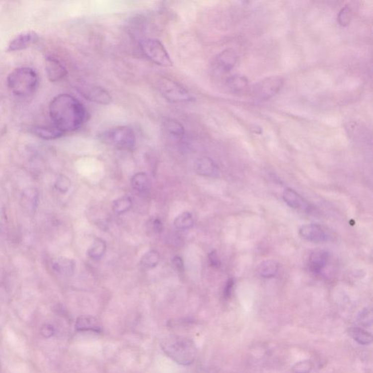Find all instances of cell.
Returning a JSON list of instances; mask_svg holds the SVG:
<instances>
[{
  "label": "cell",
  "mask_w": 373,
  "mask_h": 373,
  "mask_svg": "<svg viewBox=\"0 0 373 373\" xmlns=\"http://www.w3.org/2000/svg\"><path fill=\"white\" fill-rule=\"evenodd\" d=\"M7 84L14 95L26 97L32 94L38 86V75L33 69L19 67L10 73Z\"/></svg>",
  "instance_id": "3"
},
{
  "label": "cell",
  "mask_w": 373,
  "mask_h": 373,
  "mask_svg": "<svg viewBox=\"0 0 373 373\" xmlns=\"http://www.w3.org/2000/svg\"><path fill=\"white\" fill-rule=\"evenodd\" d=\"M299 234L303 239L313 243H321L329 239L327 231L316 224H304L300 227Z\"/></svg>",
  "instance_id": "9"
},
{
  "label": "cell",
  "mask_w": 373,
  "mask_h": 373,
  "mask_svg": "<svg viewBox=\"0 0 373 373\" xmlns=\"http://www.w3.org/2000/svg\"><path fill=\"white\" fill-rule=\"evenodd\" d=\"M238 61L235 51L227 49L220 53L215 59V65L217 70L222 73L230 72L235 67Z\"/></svg>",
  "instance_id": "10"
},
{
  "label": "cell",
  "mask_w": 373,
  "mask_h": 373,
  "mask_svg": "<svg viewBox=\"0 0 373 373\" xmlns=\"http://www.w3.org/2000/svg\"><path fill=\"white\" fill-rule=\"evenodd\" d=\"M40 332H41V334L43 335V337H45V338H49L54 335L55 330H54V327H53V326L51 325V324H45L41 327V330H40Z\"/></svg>",
  "instance_id": "34"
},
{
  "label": "cell",
  "mask_w": 373,
  "mask_h": 373,
  "mask_svg": "<svg viewBox=\"0 0 373 373\" xmlns=\"http://www.w3.org/2000/svg\"><path fill=\"white\" fill-rule=\"evenodd\" d=\"M209 262L211 266L215 268H219L221 266V261L216 251H212L209 254Z\"/></svg>",
  "instance_id": "33"
},
{
  "label": "cell",
  "mask_w": 373,
  "mask_h": 373,
  "mask_svg": "<svg viewBox=\"0 0 373 373\" xmlns=\"http://www.w3.org/2000/svg\"><path fill=\"white\" fill-rule=\"evenodd\" d=\"M132 206V201L129 196H123L114 201L112 209L117 214H123L129 211Z\"/></svg>",
  "instance_id": "27"
},
{
  "label": "cell",
  "mask_w": 373,
  "mask_h": 373,
  "mask_svg": "<svg viewBox=\"0 0 373 373\" xmlns=\"http://www.w3.org/2000/svg\"><path fill=\"white\" fill-rule=\"evenodd\" d=\"M157 88L167 101L174 104L190 102L194 99L186 89L167 78L159 81Z\"/></svg>",
  "instance_id": "6"
},
{
  "label": "cell",
  "mask_w": 373,
  "mask_h": 373,
  "mask_svg": "<svg viewBox=\"0 0 373 373\" xmlns=\"http://www.w3.org/2000/svg\"><path fill=\"white\" fill-rule=\"evenodd\" d=\"M46 72L51 82H58L67 75L66 68L54 58H47Z\"/></svg>",
  "instance_id": "14"
},
{
  "label": "cell",
  "mask_w": 373,
  "mask_h": 373,
  "mask_svg": "<svg viewBox=\"0 0 373 373\" xmlns=\"http://www.w3.org/2000/svg\"><path fill=\"white\" fill-rule=\"evenodd\" d=\"M83 95L86 99L100 104H110L112 102V97L110 93L101 87L89 86L85 88Z\"/></svg>",
  "instance_id": "12"
},
{
  "label": "cell",
  "mask_w": 373,
  "mask_h": 373,
  "mask_svg": "<svg viewBox=\"0 0 373 373\" xmlns=\"http://www.w3.org/2000/svg\"><path fill=\"white\" fill-rule=\"evenodd\" d=\"M149 178L145 173H138L132 177V187L137 191L141 193L147 191L149 188Z\"/></svg>",
  "instance_id": "24"
},
{
  "label": "cell",
  "mask_w": 373,
  "mask_h": 373,
  "mask_svg": "<svg viewBox=\"0 0 373 373\" xmlns=\"http://www.w3.org/2000/svg\"><path fill=\"white\" fill-rule=\"evenodd\" d=\"M313 365L309 360L298 362L293 367V372L295 373H310Z\"/></svg>",
  "instance_id": "32"
},
{
  "label": "cell",
  "mask_w": 373,
  "mask_h": 373,
  "mask_svg": "<svg viewBox=\"0 0 373 373\" xmlns=\"http://www.w3.org/2000/svg\"><path fill=\"white\" fill-rule=\"evenodd\" d=\"M173 263H174V266L176 267V268L178 271H181V272L183 271L184 263L183 260H182V259L181 258V257H178V256L174 257V258H173Z\"/></svg>",
  "instance_id": "36"
},
{
  "label": "cell",
  "mask_w": 373,
  "mask_h": 373,
  "mask_svg": "<svg viewBox=\"0 0 373 373\" xmlns=\"http://www.w3.org/2000/svg\"><path fill=\"white\" fill-rule=\"evenodd\" d=\"M140 48L144 56L152 63L161 67H171L172 61L164 45L159 40L145 38L140 41Z\"/></svg>",
  "instance_id": "5"
},
{
  "label": "cell",
  "mask_w": 373,
  "mask_h": 373,
  "mask_svg": "<svg viewBox=\"0 0 373 373\" xmlns=\"http://www.w3.org/2000/svg\"><path fill=\"white\" fill-rule=\"evenodd\" d=\"M76 264L75 260L67 257H59L53 261L52 268L58 274L65 276H71L74 274Z\"/></svg>",
  "instance_id": "16"
},
{
  "label": "cell",
  "mask_w": 373,
  "mask_h": 373,
  "mask_svg": "<svg viewBox=\"0 0 373 373\" xmlns=\"http://www.w3.org/2000/svg\"><path fill=\"white\" fill-rule=\"evenodd\" d=\"M195 171L199 175L216 177L219 174V168L212 159L204 157L198 159L195 163Z\"/></svg>",
  "instance_id": "11"
},
{
  "label": "cell",
  "mask_w": 373,
  "mask_h": 373,
  "mask_svg": "<svg viewBox=\"0 0 373 373\" xmlns=\"http://www.w3.org/2000/svg\"><path fill=\"white\" fill-rule=\"evenodd\" d=\"M226 85L233 93H243L249 88V81L241 75H232L226 81Z\"/></svg>",
  "instance_id": "18"
},
{
  "label": "cell",
  "mask_w": 373,
  "mask_h": 373,
  "mask_svg": "<svg viewBox=\"0 0 373 373\" xmlns=\"http://www.w3.org/2000/svg\"><path fill=\"white\" fill-rule=\"evenodd\" d=\"M283 198L286 204L291 208L302 211L310 210V206L307 201L293 189H286L284 191Z\"/></svg>",
  "instance_id": "15"
},
{
  "label": "cell",
  "mask_w": 373,
  "mask_h": 373,
  "mask_svg": "<svg viewBox=\"0 0 373 373\" xmlns=\"http://www.w3.org/2000/svg\"><path fill=\"white\" fill-rule=\"evenodd\" d=\"M352 18V10L351 7L345 6L340 10L338 15V22L340 26H347L350 24Z\"/></svg>",
  "instance_id": "29"
},
{
  "label": "cell",
  "mask_w": 373,
  "mask_h": 373,
  "mask_svg": "<svg viewBox=\"0 0 373 373\" xmlns=\"http://www.w3.org/2000/svg\"><path fill=\"white\" fill-rule=\"evenodd\" d=\"M234 287V280L232 279H229L226 284L224 290V297L225 299H228L232 293V289Z\"/></svg>",
  "instance_id": "35"
},
{
  "label": "cell",
  "mask_w": 373,
  "mask_h": 373,
  "mask_svg": "<svg viewBox=\"0 0 373 373\" xmlns=\"http://www.w3.org/2000/svg\"><path fill=\"white\" fill-rule=\"evenodd\" d=\"M160 347L170 359L183 366L194 362L197 356V349L193 340L185 337L170 335L160 342Z\"/></svg>",
  "instance_id": "2"
},
{
  "label": "cell",
  "mask_w": 373,
  "mask_h": 373,
  "mask_svg": "<svg viewBox=\"0 0 373 373\" xmlns=\"http://www.w3.org/2000/svg\"><path fill=\"white\" fill-rule=\"evenodd\" d=\"M102 143L111 145L121 150H132L135 147L136 137L131 128L118 126L99 134Z\"/></svg>",
  "instance_id": "4"
},
{
  "label": "cell",
  "mask_w": 373,
  "mask_h": 373,
  "mask_svg": "<svg viewBox=\"0 0 373 373\" xmlns=\"http://www.w3.org/2000/svg\"><path fill=\"white\" fill-rule=\"evenodd\" d=\"M71 182L65 176H60L55 182V187L61 193H65L70 190Z\"/></svg>",
  "instance_id": "31"
},
{
  "label": "cell",
  "mask_w": 373,
  "mask_h": 373,
  "mask_svg": "<svg viewBox=\"0 0 373 373\" xmlns=\"http://www.w3.org/2000/svg\"><path fill=\"white\" fill-rule=\"evenodd\" d=\"M165 128L170 134L176 137H183L185 134V128L179 122L175 120H168L165 123Z\"/></svg>",
  "instance_id": "28"
},
{
  "label": "cell",
  "mask_w": 373,
  "mask_h": 373,
  "mask_svg": "<svg viewBox=\"0 0 373 373\" xmlns=\"http://www.w3.org/2000/svg\"><path fill=\"white\" fill-rule=\"evenodd\" d=\"M107 250V244L101 238H97L94 240L93 244L88 250V255L93 260H99L105 254Z\"/></svg>",
  "instance_id": "22"
},
{
  "label": "cell",
  "mask_w": 373,
  "mask_h": 373,
  "mask_svg": "<svg viewBox=\"0 0 373 373\" xmlns=\"http://www.w3.org/2000/svg\"><path fill=\"white\" fill-rule=\"evenodd\" d=\"M349 334L353 339L362 345L371 344L373 342V337L371 333L361 327H353L349 330Z\"/></svg>",
  "instance_id": "21"
},
{
  "label": "cell",
  "mask_w": 373,
  "mask_h": 373,
  "mask_svg": "<svg viewBox=\"0 0 373 373\" xmlns=\"http://www.w3.org/2000/svg\"><path fill=\"white\" fill-rule=\"evenodd\" d=\"M39 201L38 193L36 189L30 188L23 191L21 202L23 207L28 210L32 211L37 207Z\"/></svg>",
  "instance_id": "20"
},
{
  "label": "cell",
  "mask_w": 373,
  "mask_h": 373,
  "mask_svg": "<svg viewBox=\"0 0 373 373\" xmlns=\"http://www.w3.org/2000/svg\"><path fill=\"white\" fill-rule=\"evenodd\" d=\"M49 113L53 126L63 134L78 130L88 117L83 104L67 93L54 98L50 104Z\"/></svg>",
  "instance_id": "1"
},
{
  "label": "cell",
  "mask_w": 373,
  "mask_h": 373,
  "mask_svg": "<svg viewBox=\"0 0 373 373\" xmlns=\"http://www.w3.org/2000/svg\"><path fill=\"white\" fill-rule=\"evenodd\" d=\"M153 228L157 232H161L163 230V223L160 219H155L153 221Z\"/></svg>",
  "instance_id": "38"
},
{
  "label": "cell",
  "mask_w": 373,
  "mask_h": 373,
  "mask_svg": "<svg viewBox=\"0 0 373 373\" xmlns=\"http://www.w3.org/2000/svg\"><path fill=\"white\" fill-rule=\"evenodd\" d=\"M75 328L78 332H92L95 333L101 332V327L97 320L92 316H79L76 321Z\"/></svg>",
  "instance_id": "17"
},
{
  "label": "cell",
  "mask_w": 373,
  "mask_h": 373,
  "mask_svg": "<svg viewBox=\"0 0 373 373\" xmlns=\"http://www.w3.org/2000/svg\"><path fill=\"white\" fill-rule=\"evenodd\" d=\"M329 260L328 252L321 249L313 251L308 259V266L311 272L319 274L325 268Z\"/></svg>",
  "instance_id": "13"
},
{
  "label": "cell",
  "mask_w": 373,
  "mask_h": 373,
  "mask_svg": "<svg viewBox=\"0 0 373 373\" xmlns=\"http://www.w3.org/2000/svg\"><path fill=\"white\" fill-rule=\"evenodd\" d=\"M160 254L157 251L150 250L142 257L141 264L146 268H153L160 262Z\"/></svg>",
  "instance_id": "26"
},
{
  "label": "cell",
  "mask_w": 373,
  "mask_h": 373,
  "mask_svg": "<svg viewBox=\"0 0 373 373\" xmlns=\"http://www.w3.org/2000/svg\"><path fill=\"white\" fill-rule=\"evenodd\" d=\"M34 133L40 138L45 139V140H55V139L59 138V137L64 135L54 126H51V127L35 128Z\"/></svg>",
  "instance_id": "23"
},
{
  "label": "cell",
  "mask_w": 373,
  "mask_h": 373,
  "mask_svg": "<svg viewBox=\"0 0 373 373\" xmlns=\"http://www.w3.org/2000/svg\"><path fill=\"white\" fill-rule=\"evenodd\" d=\"M5 220V210H4V207L3 205L2 202L0 200V229L4 225Z\"/></svg>",
  "instance_id": "37"
},
{
  "label": "cell",
  "mask_w": 373,
  "mask_h": 373,
  "mask_svg": "<svg viewBox=\"0 0 373 373\" xmlns=\"http://www.w3.org/2000/svg\"><path fill=\"white\" fill-rule=\"evenodd\" d=\"M279 268V263L275 260H265L259 265L257 271L262 277L270 279L276 276Z\"/></svg>",
  "instance_id": "19"
},
{
  "label": "cell",
  "mask_w": 373,
  "mask_h": 373,
  "mask_svg": "<svg viewBox=\"0 0 373 373\" xmlns=\"http://www.w3.org/2000/svg\"><path fill=\"white\" fill-rule=\"evenodd\" d=\"M40 37L34 31H26L15 36L7 45V52L22 51L38 41Z\"/></svg>",
  "instance_id": "8"
},
{
  "label": "cell",
  "mask_w": 373,
  "mask_h": 373,
  "mask_svg": "<svg viewBox=\"0 0 373 373\" xmlns=\"http://www.w3.org/2000/svg\"><path fill=\"white\" fill-rule=\"evenodd\" d=\"M285 83V79L279 76H272L257 83L252 88L253 96L259 101H267L279 93Z\"/></svg>",
  "instance_id": "7"
},
{
  "label": "cell",
  "mask_w": 373,
  "mask_h": 373,
  "mask_svg": "<svg viewBox=\"0 0 373 373\" xmlns=\"http://www.w3.org/2000/svg\"><path fill=\"white\" fill-rule=\"evenodd\" d=\"M359 323L362 327H372L373 313L371 309H365L359 315Z\"/></svg>",
  "instance_id": "30"
},
{
  "label": "cell",
  "mask_w": 373,
  "mask_h": 373,
  "mask_svg": "<svg viewBox=\"0 0 373 373\" xmlns=\"http://www.w3.org/2000/svg\"><path fill=\"white\" fill-rule=\"evenodd\" d=\"M193 215L190 212H185L179 215L174 220V226L179 230H186L193 227Z\"/></svg>",
  "instance_id": "25"
}]
</instances>
